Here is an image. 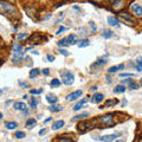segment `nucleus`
<instances>
[{
	"instance_id": "c756f323",
	"label": "nucleus",
	"mask_w": 142,
	"mask_h": 142,
	"mask_svg": "<svg viewBox=\"0 0 142 142\" xmlns=\"http://www.w3.org/2000/svg\"><path fill=\"white\" fill-rule=\"evenodd\" d=\"M60 83H62V82H60L59 79H52V80H51V83H50V85L53 87V88H56V87H59Z\"/></svg>"
},
{
	"instance_id": "2f4dec72",
	"label": "nucleus",
	"mask_w": 142,
	"mask_h": 142,
	"mask_svg": "<svg viewBox=\"0 0 142 142\" xmlns=\"http://www.w3.org/2000/svg\"><path fill=\"white\" fill-rule=\"evenodd\" d=\"M118 101L117 99H110V101H107V102L104 103L105 107H109V105H115V104H117Z\"/></svg>"
},
{
	"instance_id": "39448f33",
	"label": "nucleus",
	"mask_w": 142,
	"mask_h": 142,
	"mask_svg": "<svg viewBox=\"0 0 142 142\" xmlns=\"http://www.w3.org/2000/svg\"><path fill=\"white\" fill-rule=\"evenodd\" d=\"M82 94H83V91H82V90H76V91L69 94V95L66 96V101H69V102L76 101L78 97H80V96H82Z\"/></svg>"
},
{
	"instance_id": "473e14b6",
	"label": "nucleus",
	"mask_w": 142,
	"mask_h": 142,
	"mask_svg": "<svg viewBox=\"0 0 142 142\" xmlns=\"http://www.w3.org/2000/svg\"><path fill=\"white\" fill-rule=\"evenodd\" d=\"M124 5H123V1H117V3H114V5H113V8H115V9H118V8H121V7H123Z\"/></svg>"
},
{
	"instance_id": "f3484780",
	"label": "nucleus",
	"mask_w": 142,
	"mask_h": 142,
	"mask_svg": "<svg viewBox=\"0 0 142 142\" xmlns=\"http://www.w3.org/2000/svg\"><path fill=\"white\" fill-rule=\"evenodd\" d=\"M85 103H87V99H80V101H78V102L74 105V108H72V109H74V110H79V109L82 108Z\"/></svg>"
},
{
	"instance_id": "20e7f679",
	"label": "nucleus",
	"mask_w": 142,
	"mask_h": 142,
	"mask_svg": "<svg viewBox=\"0 0 142 142\" xmlns=\"http://www.w3.org/2000/svg\"><path fill=\"white\" fill-rule=\"evenodd\" d=\"M93 128V124L90 123V122H85V121H83V122H80V123H78V130H79L80 133H85V131H88L89 129H91Z\"/></svg>"
},
{
	"instance_id": "e433bc0d",
	"label": "nucleus",
	"mask_w": 142,
	"mask_h": 142,
	"mask_svg": "<svg viewBox=\"0 0 142 142\" xmlns=\"http://www.w3.org/2000/svg\"><path fill=\"white\" fill-rule=\"evenodd\" d=\"M28 37V33H19L18 34V39L22 40V39H25V38Z\"/></svg>"
},
{
	"instance_id": "5701e85b",
	"label": "nucleus",
	"mask_w": 142,
	"mask_h": 142,
	"mask_svg": "<svg viewBox=\"0 0 142 142\" xmlns=\"http://www.w3.org/2000/svg\"><path fill=\"white\" fill-rule=\"evenodd\" d=\"M28 104H30V107H31L32 109L37 108V105H38V99H37V98H34V97H32V98H30V101H28Z\"/></svg>"
},
{
	"instance_id": "a19ab883",
	"label": "nucleus",
	"mask_w": 142,
	"mask_h": 142,
	"mask_svg": "<svg viewBox=\"0 0 142 142\" xmlns=\"http://www.w3.org/2000/svg\"><path fill=\"white\" fill-rule=\"evenodd\" d=\"M120 77H134L133 74H120Z\"/></svg>"
},
{
	"instance_id": "f704fd0d",
	"label": "nucleus",
	"mask_w": 142,
	"mask_h": 142,
	"mask_svg": "<svg viewBox=\"0 0 142 142\" xmlns=\"http://www.w3.org/2000/svg\"><path fill=\"white\" fill-rule=\"evenodd\" d=\"M42 93H43V90H42V89H33V90H30V94H31V95H40Z\"/></svg>"
},
{
	"instance_id": "4c0bfd02",
	"label": "nucleus",
	"mask_w": 142,
	"mask_h": 142,
	"mask_svg": "<svg viewBox=\"0 0 142 142\" xmlns=\"http://www.w3.org/2000/svg\"><path fill=\"white\" fill-rule=\"evenodd\" d=\"M89 26L91 27V30H93L94 32H95L96 30H97V26L95 25V23H94V22H89Z\"/></svg>"
},
{
	"instance_id": "a878e982",
	"label": "nucleus",
	"mask_w": 142,
	"mask_h": 142,
	"mask_svg": "<svg viewBox=\"0 0 142 142\" xmlns=\"http://www.w3.org/2000/svg\"><path fill=\"white\" fill-rule=\"evenodd\" d=\"M53 142H74L71 139H68V137H63V136H58L56 140H53Z\"/></svg>"
},
{
	"instance_id": "4468645a",
	"label": "nucleus",
	"mask_w": 142,
	"mask_h": 142,
	"mask_svg": "<svg viewBox=\"0 0 142 142\" xmlns=\"http://www.w3.org/2000/svg\"><path fill=\"white\" fill-rule=\"evenodd\" d=\"M62 105L59 104H51L49 107V110L51 111V113H59V111H62Z\"/></svg>"
},
{
	"instance_id": "b1692460",
	"label": "nucleus",
	"mask_w": 142,
	"mask_h": 142,
	"mask_svg": "<svg viewBox=\"0 0 142 142\" xmlns=\"http://www.w3.org/2000/svg\"><path fill=\"white\" fill-rule=\"evenodd\" d=\"M68 42H69V44H71V45H74V44L77 43V37H76V34H70L68 37Z\"/></svg>"
},
{
	"instance_id": "79ce46f5",
	"label": "nucleus",
	"mask_w": 142,
	"mask_h": 142,
	"mask_svg": "<svg viewBox=\"0 0 142 142\" xmlns=\"http://www.w3.org/2000/svg\"><path fill=\"white\" fill-rule=\"evenodd\" d=\"M66 30H68V28H66V27H63V26H62V27H59V30H58V31H57V34H60V32H63V31H66Z\"/></svg>"
},
{
	"instance_id": "c9c22d12",
	"label": "nucleus",
	"mask_w": 142,
	"mask_h": 142,
	"mask_svg": "<svg viewBox=\"0 0 142 142\" xmlns=\"http://www.w3.org/2000/svg\"><path fill=\"white\" fill-rule=\"evenodd\" d=\"M22 50V45L20 44H16L14 46H13V52H19Z\"/></svg>"
},
{
	"instance_id": "412c9836",
	"label": "nucleus",
	"mask_w": 142,
	"mask_h": 142,
	"mask_svg": "<svg viewBox=\"0 0 142 142\" xmlns=\"http://www.w3.org/2000/svg\"><path fill=\"white\" fill-rule=\"evenodd\" d=\"M36 123H37V121L34 120V118H28L27 121H26V128H32V127L36 126Z\"/></svg>"
},
{
	"instance_id": "864d4df0",
	"label": "nucleus",
	"mask_w": 142,
	"mask_h": 142,
	"mask_svg": "<svg viewBox=\"0 0 142 142\" xmlns=\"http://www.w3.org/2000/svg\"><path fill=\"white\" fill-rule=\"evenodd\" d=\"M98 1H102V0H98Z\"/></svg>"
},
{
	"instance_id": "49530a36",
	"label": "nucleus",
	"mask_w": 142,
	"mask_h": 142,
	"mask_svg": "<svg viewBox=\"0 0 142 142\" xmlns=\"http://www.w3.org/2000/svg\"><path fill=\"white\" fill-rule=\"evenodd\" d=\"M45 133H46V129H42V130L39 131V135H44Z\"/></svg>"
},
{
	"instance_id": "c85d7f7f",
	"label": "nucleus",
	"mask_w": 142,
	"mask_h": 142,
	"mask_svg": "<svg viewBox=\"0 0 142 142\" xmlns=\"http://www.w3.org/2000/svg\"><path fill=\"white\" fill-rule=\"evenodd\" d=\"M105 60L104 59H99V60H97V62H95L93 65H91V68H98V66H101V65H103V64H105Z\"/></svg>"
},
{
	"instance_id": "de8ad7c7",
	"label": "nucleus",
	"mask_w": 142,
	"mask_h": 142,
	"mask_svg": "<svg viewBox=\"0 0 142 142\" xmlns=\"http://www.w3.org/2000/svg\"><path fill=\"white\" fill-rule=\"evenodd\" d=\"M50 121H51V118H50V117H47L46 120L44 121V123H47V122H50Z\"/></svg>"
},
{
	"instance_id": "3c124183",
	"label": "nucleus",
	"mask_w": 142,
	"mask_h": 142,
	"mask_svg": "<svg viewBox=\"0 0 142 142\" xmlns=\"http://www.w3.org/2000/svg\"><path fill=\"white\" fill-rule=\"evenodd\" d=\"M140 85H141V87H142V79H141V82H140Z\"/></svg>"
},
{
	"instance_id": "6ab92c4d",
	"label": "nucleus",
	"mask_w": 142,
	"mask_h": 142,
	"mask_svg": "<svg viewBox=\"0 0 142 142\" xmlns=\"http://www.w3.org/2000/svg\"><path fill=\"white\" fill-rule=\"evenodd\" d=\"M63 126H64V121L59 120V121H57V122H55V123H53L52 129L53 130H58V129H60Z\"/></svg>"
},
{
	"instance_id": "dca6fc26",
	"label": "nucleus",
	"mask_w": 142,
	"mask_h": 142,
	"mask_svg": "<svg viewBox=\"0 0 142 142\" xmlns=\"http://www.w3.org/2000/svg\"><path fill=\"white\" fill-rule=\"evenodd\" d=\"M5 127L9 130H13L18 127V123H17V122H13V121H9V122H6V123H5Z\"/></svg>"
},
{
	"instance_id": "9b49d317",
	"label": "nucleus",
	"mask_w": 142,
	"mask_h": 142,
	"mask_svg": "<svg viewBox=\"0 0 142 142\" xmlns=\"http://www.w3.org/2000/svg\"><path fill=\"white\" fill-rule=\"evenodd\" d=\"M108 23L110 26H115V27H120V22L118 19H116L115 17H109L108 18Z\"/></svg>"
},
{
	"instance_id": "c03bdc74",
	"label": "nucleus",
	"mask_w": 142,
	"mask_h": 142,
	"mask_svg": "<svg viewBox=\"0 0 142 142\" xmlns=\"http://www.w3.org/2000/svg\"><path fill=\"white\" fill-rule=\"evenodd\" d=\"M46 58L49 59L50 62H53V60H55V57H53L52 55H47V56H46Z\"/></svg>"
},
{
	"instance_id": "ddd939ff",
	"label": "nucleus",
	"mask_w": 142,
	"mask_h": 142,
	"mask_svg": "<svg viewBox=\"0 0 142 142\" xmlns=\"http://www.w3.org/2000/svg\"><path fill=\"white\" fill-rule=\"evenodd\" d=\"M57 96L53 95V94H49V95H46V101L50 103V104H55V103H57Z\"/></svg>"
},
{
	"instance_id": "393cba45",
	"label": "nucleus",
	"mask_w": 142,
	"mask_h": 142,
	"mask_svg": "<svg viewBox=\"0 0 142 142\" xmlns=\"http://www.w3.org/2000/svg\"><path fill=\"white\" fill-rule=\"evenodd\" d=\"M57 45L58 46H60V47H64V46H68L69 45V42H68V38H63V39H60L57 43Z\"/></svg>"
},
{
	"instance_id": "9d476101",
	"label": "nucleus",
	"mask_w": 142,
	"mask_h": 142,
	"mask_svg": "<svg viewBox=\"0 0 142 142\" xmlns=\"http://www.w3.org/2000/svg\"><path fill=\"white\" fill-rule=\"evenodd\" d=\"M23 56H24V52H14V55H13L12 57V62L14 63V64H17L18 62H20V59L23 58Z\"/></svg>"
},
{
	"instance_id": "603ef678",
	"label": "nucleus",
	"mask_w": 142,
	"mask_h": 142,
	"mask_svg": "<svg viewBox=\"0 0 142 142\" xmlns=\"http://www.w3.org/2000/svg\"><path fill=\"white\" fill-rule=\"evenodd\" d=\"M111 1H113V0H111ZM114 1H116V0H114Z\"/></svg>"
},
{
	"instance_id": "f8f14e48",
	"label": "nucleus",
	"mask_w": 142,
	"mask_h": 142,
	"mask_svg": "<svg viewBox=\"0 0 142 142\" xmlns=\"http://www.w3.org/2000/svg\"><path fill=\"white\" fill-rule=\"evenodd\" d=\"M13 108L16 109V110H20V111H24L26 109V104L24 102H14L13 104Z\"/></svg>"
},
{
	"instance_id": "37998d69",
	"label": "nucleus",
	"mask_w": 142,
	"mask_h": 142,
	"mask_svg": "<svg viewBox=\"0 0 142 142\" xmlns=\"http://www.w3.org/2000/svg\"><path fill=\"white\" fill-rule=\"evenodd\" d=\"M42 72H43L44 75H46V76H49V75H50V70H49V69H43V70H42Z\"/></svg>"
},
{
	"instance_id": "423d86ee",
	"label": "nucleus",
	"mask_w": 142,
	"mask_h": 142,
	"mask_svg": "<svg viewBox=\"0 0 142 142\" xmlns=\"http://www.w3.org/2000/svg\"><path fill=\"white\" fill-rule=\"evenodd\" d=\"M130 9H131V12H133L136 17H142V6L141 5H139V4H133V5L130 6Z\"/></svg>"
},
{
	"instance_id": "0eeeda50",
	"label": "nucleus",
	"mask_w": 142,
	"mask_h": 142,
	"mask_svg": "<svg viewBox=\"0 0 142 142\" xmlns=\"http://www.w3.org/2000/svg\"><path fill=\"white\" fill-rule=\"evenodd\" d=\"M121 136V134H110V135H104L101 136V141L102 142H113L114 140H116V137Z\"/></svg>"
},
{
	"instance_id": "09e8293b",
	"label": "nucleus",
	"mask_w": 142,
	"mask_h": 142,
	"mask_svg": "<svg viewBox=\"0 0 142 142\" xmlns=\"http://www.w3.org/2000/svg\"><path fill=\"white\" fill-rule=\"evenodd\" d=\"M124 105H127V101H126V99H124L123 102H122V107H124Z\"/></svg>"
},
{
	"instance_id": "58836bf2",
	"label": "nucleus",
	"mask_w": 142,
	"mask_h": 142,
	"mask_svg": "<svg viewBox=\"0 0 142 142\" xmlns=\"http://www.w3.org/2000/svg\"><path fill=\"white\" fill-rule=\"evenodd\" d=\"M136 66L142 68V57H139V58L136 59Z\"/></svg>"
},
{
	"instance_id": "2eb2a0df",
	"label": "nucleus",
	"mask_w": 142,
	"mask_h": 142,
	"mask_svg": "<svg viewBox=\"0 0 142 142\" xmlns=\"http://www.w3.org/2000/svg\"><path fill=\"white\" fill-rule=\"evenodd\" d=\"M123 68H124L123 64H120V65H117V66H111V68L108 69V72L109 74H114V72H116V71H118V70H123Z\"/></svg>"
},
{
	"instance_id": "1a4fd4ad",
	"label": "nucleus",
	"mask_w": 142,
	"mask_h": 142,
	"mask_svg": "<svg viewBox=\"0 0 142 142\" xmlns=\"http://www.w3.org/2000/svg\"><path fill=\"white\" fill-rule=\"evenodd\" d=\"M103 99H104V95L103 94L97 93L93 96V103H101Z\"/></svg>"
},
{
	"instance_id": "f03ea898",
	"label": "nucleus",
	"mask_w": 142,
	"mask_h": 142,
	"mask_svg": "<svg viewBox=\"0 0 142 142\" xmlns=\"http://www.w3.org/2000/svg\"><path fill=\"white\" fill-rule=\"evenodd\" d=\"M97 123H98L99 127H102V128L111 127L115 123L114 115L113 114H107V115H104V116H101V117L97 118Z\"/></svg>"
},
{
	"instance_id": "ea45409f",
	"label": "nucleus",
	"mask_w": 142,
	"mask_h": 142,
	"mask_svg": "<svg viewBox=\"0 0 142 142\" xmlns=\"http://www.w3.org/2000/svg\"><path fill=\"white\" fill-rule=\"evenodd\" d=\"M58 52H60L62 53L63 56H66V57H68L69 55H70V53L68 52V51H66V50H63V49H60V50H58Z\"/></svg>"
},
{
	"instance_id": "4be33fe9",
	"label": "nucleus",
	"mask_w": 142,
	"mask_h": 142,
	"mask_svg": "<svg viewBox=\"0 0 142 142\" xmlns=\"http://www.w3.org/2000/svg\"><path fill=\"white\" fill-rule=\"evenodd\" d=\"M39 74H40V70H38V69H32V70L30 71V78L33 79V78H36Z\"/></svg>"
},
{
	"instance_id": "cd10ccee",
	"label": "nucleus",
	"mask_w": 142,
	"mask_h": 142,
	"mask_svg": "<svg viewBox=\"0 0 142 142\" xmlns=\"http://www.w3.org/2000/svg\"><path fill=\"white\" fill-rule=\"evenodd\" d=\"M90 45V42L88 39H83V40H80V43L78 44V46L80 47V49H83V47H87Z\"/></svg>"
},
{
	"instance_id": "8fccbe9b",
	"label": "nucleus",
	"mask_w": 142,
	"mask_h": 142,
	"mask_svg": "<svg viewBox=\"0 0 142 142\" xmlns=\"http://www.w3.org/2000/svg\"><path fill=\"white\" fill-rule=\"evenodd\" d=\"M1 118H3V114H1V113H0V120H1Z\"/></svg>"
},
{
	"instance_id": "f257e3e1",
	"label": "nucleus",
	"mask_w": 142,
	"mask_h": 142,
	"mask_svg": "<svg viewBox=\"0 0 142 142\" xmlns=\"http://www.w3.org/2000/svg\"><path fill=\"white\" fill-rule=\"evenodd\" d=\"M0 12L5 13L11 18H19V11L13 4L7 1H0Z\"/></svg>"
},
{
	"instance_id": "a18cd8bd",
	"label": "nucleus",
	"mask_w": 142,
	"mask_h": 142,
	"mask_svg": "<svg viewBox=\"0 0 142 142\" xmlns=\"http://www.w3.org/2000/svg\"><path fill=\"white\" fill-rule=\"evenodd\" d=\"M19 85H20V87H24V88H28V84L23 83V82H19Z\"/></svg>"
},
{
	"instance_id": "7c9ffc66",
	"label": "nucleus",
	"mask_w": 142,
	"mask_h": 142,
	"mask_svg": "<svg viewBox=\"0 0 142 142\" xmlns=\"http://www.w3.org/2000/svg\"><path fill=\"white\" fill-rule=\"evenodd\" d=\"M128 88H129L130 90H136L137 88H139V84L135 83V82H133V80H131V82L129 83V85H128Z\"/></svg>"
},
{
	"instance_id": "72a5a7b5",
	"label": "nucleus",
	"mask_w": 142,
	"mask_h": 142,
	"mask_svg": "<svg viewBox=\"0 0 142 142\" xmlns=\"http://www.w3.org/2000/svg\"><path fill=\"white\" fill-rule=\"evenodd\" d=\"M14 136H16V139H24L25 136H26V134L24 131H17Z\"/></svg>"
},
{
	"instance_id": "aec40b11",
	"label": "nucleus",
	"mask_w": 142,
	"mask_h": 142,
	"mask_svg": "<svg viewBox=\"0 0 142 142\" xmlns=\"http://www.w3.org/2000/svg\"><path fill=\"white\" fill-rule=\"evenodd\" d=\"M126 91V87H124L123 84H120V85H116L114 88V93L116 94H121V93H124Z\"/></svg>"
},
{
	"instance_id": "bb28decb",
	"label": "nucleus",
	"mask_w": 142,
	"mask_h": 142,
	"mask_svg": "<svg viewBox=\"0 0 142 142\" xmlns=\"http://www.w3.org/2000/svg\"><path fill=\"white\" fill-rule=\"evenodd\" d=\"M102 36H103V38H105V39H109V38L113 37V31H110V30H104Z\"/></svg>"
},
{
	"instance_id": "6e6552de",
	"label": "nucleus",
	"mask_w": 142,
	"mask_h": 142,
	"mask_svg": "<svg viewBox=\"0 0 142 142\" xmlns=\"http://www.w3.org/2000/svg\"><path fill=\"white\" fill-rule=\"evenodd\" d=\"M120 17H121L122 19H123V20H124L126 23H128L129 25L133 24V17L130 16L129 13H126V12H124V13H121Z\"/></svg>"
},
{
	"instance_id": "7ed1b4c3",
	"label": "nucleus",
	"mask_w": 142,
	"mask_h": 142,
	"mask_svg": "<svg viewBox=\"0 0 142 142\" xmlns=\"http://www.w3.org/2000/svg\"><path fill=\"white\" fill-rule=\"evenodd\" d=\"M62 79H63V83L69 87V85H71V84L74 83L75 76L71 74L70 71H66V72H64V74H62Z\"/></svg>"
},
{
	"instance_id": "a211bd4d",
	"label": "nucleus",
	"mask_w": 142,
	"mask_h": 142,
	"mask_svg": "<svg viewBox=\"0 0 142 142\" xmlns=\"http://www.w3.org/2000/svg\"><path fill=\"white\" fill-rule=\"evenodd\" d=\"M89 117V113H82V114L79 115H76L74 118H72V121H77V120H84V118Z\"/></svg>"
}]
</instances>
